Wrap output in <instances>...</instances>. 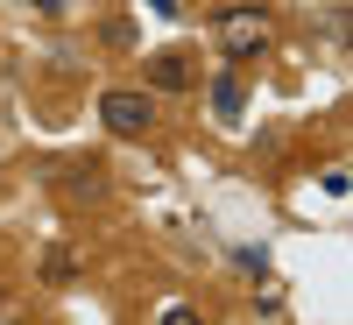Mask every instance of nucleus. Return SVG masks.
Segmentation results:
<instances>
[{
	"mask_svg": "<svg viewBox=\"0 0 353 325\" xmlns=\"http://www.w3.org/2000/svg\"><path fill=\"white\" fill-rule=\"evenodd\" d=\"M64 198H99V163L71 170V177H64Z\"/></svg>",
	"mask_w": 353,
	"mask_h": 325,
	"instance_id": "39448f33",
	"label": "nucleus"
},
{
	"mask_svg": "<svg viewBox=\"0 0 353 325\" xmlns=\"http://www.w3.org/2000/svg\"><path fill=\"white\" fill-rule=\"evenodd\" d=\"M43 276L64 283V276H71V248H50V255H43Z\"/></svg>",
	"mask_w": 353,
	"mask_h": 325,
	"instance_id": "0eeeda50",
	"label": "nucleus"
},
{
	"mask_svg": "<svg viewBox=\"0 0 353 325\" xmlns=\"http://www.w3.org/2000/svg\"><path fill=\"white\" fill-rule=\"evenodd\" d=\"M241 78H233V71H219V85H212V113H219V121H241Z\"/></svg>",
	"mask_w": 353,
	"mask_h": 325,
	"instance_id": "20e7f679",
	"label": "nucleus"
},
{
	"mask_svg": "<svg viewBox=\"0 0 353 325\" xmlns=\"http://www.w3.org/2000/svg\"><path fill=\"white\" fill-rule=\"evenodd\" d=\"M36 8H50V14H57V8H71V0H36Z\"/></svg>",
	"mask_w": 353,
	"mask_h": 325,
	"instance_id": "6e6552de",
	"label": "nucleus"
},
{
	"mask_svg": "<svg viewBox=\"0 0 353 325\" xmlns=\"http://www.w3.org/2000/svg\"><path fill=\"white\" fill-rule=\"evenodd\" d=\"M8 325H14V318H8Z\"/></svg>",
	"mask_w": 353,
	"mask_h": 325,
	"instance_id": "1a4fd4ad",
	"label": "nucleus"
},
{
	"mask_svg": "<svg viewBox=\"0 0 353 325\" xmlns=\"http://www.w3.org/2000/svg\"><path fill=\"white\" fill-rule=\"evenodd\" d=\"M156 325H205V311H198V304H163Z\"/></svg>",
	"mask_w": 353,
	"mask_h": 325,
	"instance_id": "423d86ee",
	"label": "nucleus"
},
{
	"mask_svg": "<svg viewBox=\"0 0 353 325\" xmlns=\"http://www.w3.org/2000/svg\"><path fill=\"white\" fill-rule=\"evenodd\" d=\"M141 78H149V92H184L198 78V57L191 50H156L149 64H141Z\"/></svg>",
	"mask_w": 353,
	"mask_h": 325,
	"instance_id": "7ed1b4c3",
	"label": "nucleus"
},
{
	"mask_svg": "<svg viewBox=\"0 0 353 325\" xmlns=\"http://www.w3.org/2000/svg\"><path fill=\"white\" fill-rule=\"evenodd\" d=\"M212 36H219V50L233 57V64H248V57H261L276 43V21H269V8H226L212 21Z\"/></svg>",
	"mask_w": 353,
	"mask_h": 325,
	"instance_id": "f03ea898",
	"label": "nucleus"
},
{
	"mask_svg": "<svg viewBox=\"0 0 353 325\" xmlns=\"http://www.w3.org/2000/svg\"><path fill=\"white\" fill-rule=\"evenodd\" d=\"M99 128L121 135V141L156 135V92L149 85H113V92H99Z\"/></svg>",
	"mask_w": 353,
	"mask_h": 325,
	"instance_id": "f257e3e1",
	"label": "nucleus"
}]
</instances>
